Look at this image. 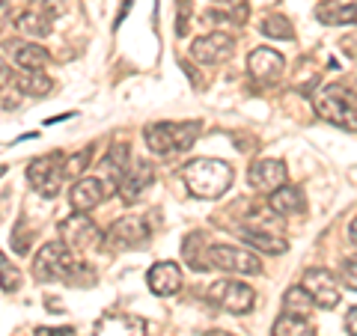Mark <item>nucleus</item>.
<instances>
[{
	"mask_svg": "<svg viewBox=\"0 0 357 336\" xmlns=\"http://www.w3.org/2000/svg\"><path fill=\"white\" fill-rule=\"evenodd\" d=\"M36 336H75V328H39Z\"/></svg>",
	"mask_w": 357,
	"mask_h": 336,
	"instance_id": "f704fd0d",
	"label": "nucleus"
},
{
	"mask_svg": "<svg viewBox=\"0 0 357 336\" xmlns=\"http://www.w3.org/2000/svg\"><path fill=\"white\" fill-rule=\"evenodd\" d=\"M6 206V197H0V208H3Z\"/></svg>",
	"mask_w": 357,
	"mask_h": 336,
	"instance_id": "a19ab883",
	"label": "nucleus"
},
{
	"mask_svg": "<svg viewBox=\"0 0 357 336\" xmlns=\"http://www.w3.org/2000/svg\"><path fill=\"white\" fill-rule=\"evenodd\" d=\"M206 300L215 304L218 310L232 312V316H244V312L253 310L256 295L248 283H241V280H218V283L208 286Z\"/></svg>",
	"mask_w": 357,
	"mask_h": 336,
	"instance_id": "423d86ee",
	"label": "nucleus"
},
{
	"mask_svg": "<svg viewBox=\"0 0 357 336\" xmlns=\"http://www.w3.org/2000/svg\"><path fill=\"white\" fill-rule=\"evenodd\" d=\"M312 307V298L307 295V289L304 286H289L286 289V295H283V310L286 312H301V316H304V312H310Z\"/></svg>",
	"mask_w": 357,
	"mask_h": 336,
	"instance_id": "c85d7f7f",
	"label": "nucleus"
},
{
	"mask_svg": "<svg viewBox=\"0 0 357 336\" xmlns=\"http://www.w3.org/2000/svg\"><path fill=\"white\" fill-rule=\"evenodd\" d=\"M268 206H271L274 215L289 217V215H304L307 199H304V194H301V188H295V185H280L277 190H271V194H268Z\"/></svg>",
	"mask_w": 357,
	"mask_h": 336,
	"instance_id": "aec40b11",
	"label": "nucleus"
},
{
	"mask_svg": "<svg viewBox=\"0 0 357 336\" xmlns=\"http://www.w3.org/2000/svg\"><path fill=\"white\" fill-rule=\"evenodd\" d=\"M131 164V146L128 143H114V146L107 149V155H105V161H102V167H105V188H107V194L114 190L116 185H119V178H122V173H126V167Z\"/></svg>",
	"mask_w": 357,
	"mask_h": 336,
	"instance_id": "412c9836",
	"label": "nucleus"
},
{
	"mask_svg": "<svg viewBox=\"0 0 357 336\" xmlns=\"http://www.w3.org/2000/svg\"><path fill=\"white\" fill-rule=\"evenodd\" d=\"M0 289L6 295H15L21 289V271L6 259V253H0Z\"/></svg>",
	"mask_w": 357,
	"mask_h": 336,
	"instance_id": "7c9ffc66",
	"label": "nucleus"
},
{
	"mask_svg": "<svg viewBox=\"0 0 357 336\" xmlns=\"http://www.w3.org/2000/svg\"><path fill=\"white\" fill-rule=\"evenodd\" d=\"M89 158H93V149H81V152H75V155H69V158L63 161V176L69 178V176H81L86 167H89Z\"/></svg>",
	"mask_w": 357,
	"mask_h": 336,
	"instance_id": "2f4dec72",
	"label": "nucleus"
},
{
	"mask_svg": "<svg viewBox=\"0 0 357 336\" xmlns=\"http://www.w3.org/2000/svg\"><path fill=\"white\" fill-rule=\"evenodd\" d=\"M312 105H316V114L331 122L337 128L345 131H357V107L349 98V89L345 84H328L321 86L316 96H312Z\"/></svg>",
	"mask_w": 357,
	"mask_h": 336,
	"instance_id": "7ed1b4c3",
	"label": "nucleus"
},
{
	"mask_svg": "<svg viewBox=\"0 0 357 336\" xmlns=\"http://www.w3.org/2000/svg\"><path fill=\"white\" fill-rule=\"evenodd\" d=\"M146 319L131 316V312H110L96 321L93 336H146Z\"/></svg>",
	"mask_w": 357,
	"mask_h": 336,
	"instance_id": "4468645a",
	"label": "nucleus"
},
{
	"mask_svg": "<svg viewBox=\"0 0 357 336\" xmlns=\"http://www.w3.org/2000/svg\"><path fill=\"white\" fill-rule=\"evenodd\" d=\"M349 241H351V247L357 250V217L349 223Z\"/></svg>",
	"mask_w": 357,
	"mask_h": 336,
	"instance_id": "e433bc0d",
	"label": "nucleus"
},
{
	"mask_svg": "<svg viewBox=\"0 0 357 336\" xmlns=\"http://www.w3.org/2000/svg\"><path fill=\"white\" fill-rule=\"evenodd\" d=\"M182 259L188 262L191 271H208V247H206V235L203 232H191L182 244Z\"/></svg>",
	"mask_w": 357,
	"mask_h": 336,
	"instance_id": "b1692460",
	"label": "nucleus"
},
{
	"mask_svg": "<svg viewBox=\"0 0 357 336\" xmlns=\"http://www.w3.org/2000/svg\"><path fill=\"white\" fill-rule=\"evenodd\" d=\"M325 3H354V0H325Z\"/></svg>",
	"mask_w": 357,
	"mask_h": 336,
	"instance_id": "58836bf2",
	"label": "nucleus"
},
{
	"mask_svg": "<svg viewBox=\"0 0 357 336\" xmlns=\"http://www.w3.org/2000/svg\"><path fill=\"white\" fill-rule=\"evenodd\" d=\"M208 265L218 268V271L227 274H241V277H256L262 271L259 256L241 247H232V244H211L208 247Z\"/></svg>",
	"mask_w": 357,
	"mask_h": 336,
	"instance_id": "0eeeda50",
	"label": "nucleus"
},
{
	"mask_svg": "<svg viewBox=\"0 0 357 336\" xmlns=\"http://www.w3.org/2000/svg\"><path fill=\"white\" fill-rule=\"evenodd\" d=\"M72 268H75L72 250L66 247L63 241H48V244H42V250L36 253V259H33V277H36L39 283H60V280L66 283Z\"/></svg>",
	"mask_w": 357,
	"mask_h": 336,
	"instance_id": "39448f33",
	"label": "nucleus"
},
{
	"mask_svg": "<svg viewBox=\"0 0 357 336\" xmlns=\"http://www.w3.org/2000/svg\"><path fill=\"white\" fill-rule=\"evenodd\" d=\"M63 161L66 155L63 152H45L39 155V158H33L27 164V182L33 185V190H36L39 197L45 199H54L60 194L63 188Z\"/></svg>",
	"mask_w": 357,
	"mask_h": 336,
	"instance_id": "20e7f679",
	"label": "nucleus"
},
{
	"mask_svg": "<svg viewBox=\"0 0 357 336\" xmlns=\"http://www.w3.org/2000/svg\"><path fill=\"white\" fill-rule=\"evenodd\" d=\"M33 6V0H0V30L13 27L21 21V15Z\"/></svg>",
	"mask_w": 357,
	"mask_h": 336,
	"instance_id": "cd10ccee",
	"label": "nucleus"
},
{
	"mask_svg": "<svg viewBox=\"0 0 357 336\" xmlns=\"http://www.w3.org/2000/svg\"><path fill=\"white\" fill-rule=\"evenodd\" d=\"M283 69H286V60H283V54L274 48H256L248 57L250 77H256V81H262V84H274L277 77L283 75Z\"/></svg>",
	"mask_w": 357,
	"mask_h": 336,
	"instance_id": "dca6fc26",
	"label": "nucleus"
},
{
	"mask_svg": "<svg viewBox=\"0 0 357 336\" xmlns=\"http://www.w3.org/2000/svg\"><path fill=\"white\" fill-rule=\"evenodd\" d=\"M206 336H232V333H223V330H208Z\"/></svg>",
	"mask_w": 357,
	"mask_h": 336,
	"instance_id": "4c0bfd02",
	"label": "nucleus"
},
{
	"mask_svg": "<svg viewBox=\"0 0 357 336\" xmlns=\"http://www.w3.org/2000/svg\"><path fill=\"white\" fill-rule=\"evenodd\" d=\"M146 286L152 295L158 298H170L182 289V268L176 262H155L146 271Z\"/></svg>",
	"mask_w": 357,
	"mask_h": 336,
	"instance_id": "f3484780",
	"label": "nucleus"
},
{
	"mask_svg": "<svg viewBox=\"0 0 357 336\" xmlns=\"http://www.w3.org/2000/svg\"><path fill=\"white\" fill-rule=\"evenodd\" d=\"M105 238L110 247H116V250H143L152 238V229L143 215H126L107 229Z\"/></svg>",
	"mask_w": 357,
	"mask_h": 336,
	"instance_id": "6e6552de",
	"label": "nucleus"
},
{
	"mask_svg": "<svg viewBox=\"0 0 357 336\" xmlns=\"http://www.w3.org/2000/svg\"><path fill=\"white\" fill-rule=\"evenodd\" d=\"M13 86L27 98H48V93L54 89V81L42 69H21L13 77Z\"/></svg>",
	"mask_w": 357,
	"mask_h": 336,
	"instance_id": "4be33fe9",
	"label": "nucleus"
},
{
	"mask_svg": "<svg viewBox=\"0 0 357 336\" xmlns=\"http://www.w3.org/2000/svg\"><path fill=\"white\" fill-rule=\"evenodd\" d=\"M30 241H33V229H30V220L21 215L15 220V229H13V238H9V244H13V253L18 256H27L30 253Z\"/></svg>",
	"mask_w": 357,
	"mask_h": 336,
	"instance_id": "c756f323",
	"label": "nucleus"
},
{
	"mask_svg": "<svg viewBox=\"0 0 357 336\" xmlns=\"http://www.w3.org/2000/svg\"><path fill=\"white\" fill-rule=\"evenodd\" d=\"M60 235H63V244L69 250H77L84 253L89 247H96L98 238H102V232H98V227L93 220H89V215H84V211H75V215H69L66 220H60Z\"/></svg>",
	"mask_w": 357,
	"mask_h": 336,
	"instance_id": "1a4fd4ad",
	"label": "nucleus"
},
{
	"mask_svg": "<svg viewBox=\"0 0 357 336\" xmlns=\"http://www.w3.org/2000/svg\"><path fill=\"white\" fill-rule=\"evenodd\" d=\"M248 182H250V188L262 190V194H271V190L286 185V164L283 161H274V158L256 161L250 170H248Z\"/></svg>",
	"mask_w": 357,
	"mask_h": 336,
	"instance_id": "a211bd4d",
	"label": "nucleus"
},
{
	"mask_svg": "<svg viewBox=\"0 0 357 336\" xmlns=\"http://www.w3.org/2000/svg\"><path fill=\"white\" fill-rule=\"evenodd\" d=\"M232 167L220 158H194L182 167V182L197 199H218L232 188Z\"/></svg>",
	"mask_w": 357,
	"mask_h": 336,
	"instance_id": "f257e3e1",
	"label": "nucleus"
},
{
	"mask_svg": "<svg viewBox=\"0 0 357 336\" xmlns=\"http://www.w3.org/2000/svg\"><path fill=\"white\" fill-rule=\"evenodd\" d=\"M259 30H262V36H268V39H280V42L295 39V27L289 24V18H283V15H265Z\"/></svg>",
	"mask_w": 357,
	"mask_h": 336,
	"instance_id": "bb28decb",
	"label": "nucleus"
},
{
	"mask_svg": "<svg viewBox=\"0 0 357 336\" xmlns=\"http://www.w3.org/2000/svg\"><path fill=\"white\" fill-rule=\"evenodd\" d=\"M236 51V39L227 36V33H206V36L194 39L191 45V57L203 66H220L232 57Z\"/></svg>",
	"mask_w": 357,
	"mask_h": 336,
	"instance_id": "f8f14e48",
	"label": "nucleus"
},
{
	"mask_svg": "<svg viewBox=\"0 0 357 336\" xmlns=\"http://www.w3.org/2000/svg\"><path fill=\"white\" fill-rule=\"evenodd\" d=\"M105 197H110V194H107V188H105L102 178H96V176L77 178V182L72 185V190H69L72 208L75 211H84V215H86V211H93L96 206H102Z\"/></svg>",
	"mask_w": 357,
	"mask_h": 336,
	"instance_id": "2eb2a0df",
	"label": "nucleus"
},
{
	"mask_svg": "<svg viewBox=\"0 0 357 336\" xmlns=\"http://www.w3.org/2000/svg\"><path fill=\"white\" fill-rule=\"evenodd\" d=\"M149 185H155V167L149 161H134L131 158V164L126 167V173H122V178H119L116 190L126 203H137Z\"/></svg>",
	"mask_w": 357,
	"mask_h": 336,
	"instance_id": "ddd939ff",
	"label": "nucleus"
},
{
	"mask_svg": "<svg viewBox=\"0 0 357 336\" xmlns=\"http://www.w3.org/2000/svg\"><path fill=\"white\" fill-rule=\"evenodd\" d=\"M345 330H349V336H357V307L345 312Z\"/></svg>",
	"mask_w": 357,
	"mask_h": 336,
	"instance_id": "c9c22d12",
	"label": "nucleus"
},
{
	"mask_svg": "<svg viewBox=\"0 0 357 336\" xmlns=\"http://www.w3.org/2000/svg\"><path fill=\"white\" fill-rule=\"evenodd\" d=\"M6 54L18 69H45L48 66V51L39 42H27V39H9L6 42Z\"/></svg>",
	"mask_w": 357,
	"mask_h": 336,
	"instance_id": "6ab92c4d",
	"label": "nucleus"
},
{
	"mask_svg": "<svg viewBox=\"0 0 357 336\" xmlns=\"http://www.w3.org/2000/svg\"><path fill=\"white\" fill-rule=\"evenodd\" d=\"M316 18L321 24H357V0L354 3H328V6H319Z\"/></svg>",
	"mask_w": 357,
	"mask_h": 336,
	"instance_id": "a878e982",
	"label": "nucleus"
},
{
	"mask_svg": "<svg viewBox=\"0 0 357 336\" xmlns=\"http://www.w3.org/2000/svg\"><path fill=\"white\" fill-rule=\"evenodd\" d=\"M301 286L307 289L312 304L321 307V310H333L340 304V286H337V280H333V274L325 271V268H307Z\"/></svg>",
	"mask_w": 357,
	"mask_h": 336,
	"instance_id": "9b49d317",
	"label": "nucleus"
},
{
	"mask_svg": "<svg viewBox=\"0 0 357 336\" xmlns=\"http://www.w3.org/2000/svg\"><path fill=\"white\" fill-rule=\"evenodd\" d=\"M3 176H6V167H3V164H0V178H3Z\"/></svg>",
	"mask_w": 357,
	"mask_h": 336,
	"instance_id": "ea45409f",
	"label": "nucleus"
},
{
	"mask_svg": "<svg viewBox=\"0 0 357 336\" xmlns=\"http://www.w3.org/2000/svg\"><path fill=\"white\" fill-rule=\"evenodd\" d=\"M340 277H342L345 286L357 292V259H345V262L340 265Z\"/></svg>",
	"mask_w": 357,
	"mask_h": 336,
	"instance_id": "72a5a7b5",
	"label": "nucleus"
},
{
	"mask_svg": "<svg viewBox=\"0 0 357 336\" xmlns=\"http://www.w3.org/2000/svg\"><path fill=\"white\" fill-rule=\"evenodd\" d=\"M274 336H316V328H312V321L307 316H301V312H280V319L274 321Z\"/></svg>",
	"mask_w": 357,
	"mask_h": 336,
	"instance_id": "393cba45",
	"label": "nucleus"
},
{
	"mask_svg": "<svg viewBox=\"0 0 357 336\" xmlns=\"http://www.w3.org/2000/svg\"><path fill=\"white\" fill-rule=\"evenodd\" d=\"M188 21H191V0H176V36L188 33Z\"/></svg>",
	"mask_w": 357,
	"mask_h": 336,
	"instance_id": "473e14b6",
	"label": "nucleus"
},
{
	"mask_svg": "<svg viewBox=\"0 0 357 336\" xmlns=\"http://www.w3.org/2000/svg\"><path fill=\"white\" fill-rule=\"evenodd\" d=\"M241 238H244V244H248V247L259 250V253H268V256H283V253L289 250L286 238H280V235H274V232L244 229V232H241Z\"/></svg>",
	"mask_w": 357,
	"mask_h": 336,
	"instance_id": "5701e85b",
	"label": "nucleus"
},
{
	"mask_svg": "<svg viewBox=\"0 0 357 336\" xmlns=\"http://www.w3.org/2000/svg\"><path fill=\"white\" fill-rule=\"evenodd\" d=\"M203 134V122H149L143 128V140L155 155H173V152H188Z\"/></svg>",
	"mask_w": 357,
	"mask_h": 336,
	"instance_id": "f03ea898",
	"label": "nucleus"
},
{
	"mask_svg": "<svg viewBox=\"0 0 357 336\" xmlns=\"http://www.w3.org/2000/svg\"><path fill=\"white\" fill-rule=\"evenodd\" d=\"M54 18H57V3L54 0H33V6L21 15L15 27L21 30V36H27L30 42H39L54 33Z\"/></svg>",
	"mask_w": 357,
	"mask_h": 336,
	"instance_id": "9d476101",
	"label": "nucleus"
}]
</instances>
